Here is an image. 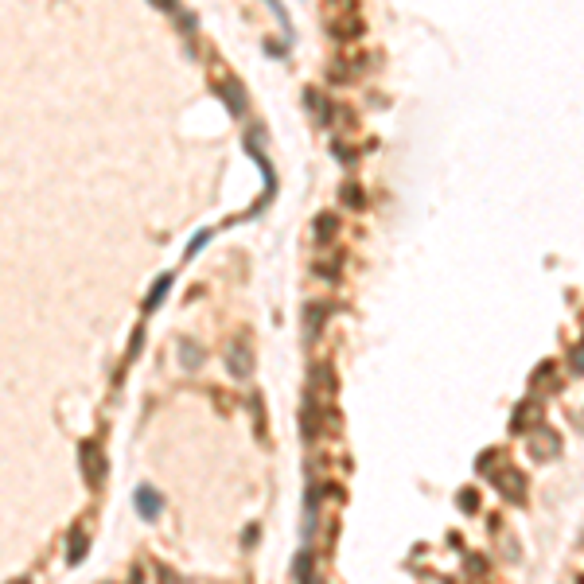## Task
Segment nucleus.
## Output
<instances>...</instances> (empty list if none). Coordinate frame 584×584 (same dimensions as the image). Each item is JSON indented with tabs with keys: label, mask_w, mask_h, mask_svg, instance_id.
<instances>
[{
	"label": "nucleus",
	"mask_w": 584,
	"mask_h": 584,
	"mask_svg": "<svg viewBox=\"0 0 584 584\" xmlns=\"http://www.w3.org/2000/svg\"><path fill=\"white\" fill-rule=\"evenodd\" d=\"M292 573H297L300 581H308V576H312V561H308V553H300V561L292 565Z\"/></svg>",
	"instance_id": "obj_14"
},
{
	"label": "nucleus",
	"mask_w": 584,
	"mask_h": 584,
	"mask_svg": "<svg viewBox=\"0 0 584 584\" xmlns=\"http://www.w3.org/2000/svg\"><path fill=\"white\" fill-rule=\"evenodd\" d=\"M534 417H537V406H534V401H526V406H518V413H515V425H510V428H518V433H526V428H530L526 421H534Z\"/></svg>",
	"instance_id": "obj_8"
},
{
	"label": "nucleus",
	"mask_w": 584,
	"mask_h": 584,
	"mask_svg": "<svg viewBox=\"0 0 584 584\" xmlns=\"http://www.w3.org/2000/svg\"><path fill=\"white\" fill-rule=\"evenodd\" d=\"M137 510H140L144 518H160V510H164V499H160L152 487H140V491H137Z\"/></svg>",
	"instance_id": "obj_3"
},
{
	"label": "nucleus",
	"mask_w": 584,
	"mask_h": 584,
	"mask_svg": "<svg viewBox=\"0 0 584 584\" xmlns=\"http://www.w3.org/2000/svg\"><path fill=\"white\" fill-rule=\"evenodd\" d=\"M207 238H210V230H199V234H195V242H191V246H187V258H191V253H195L199 246H207Z\"/></svg>",
	"instance_id": "obj_15"
},
{
	"label": "nucleus",
	"mask_w": 584,
	"mask_h": 584,
	"mask_svg": "<svg viewBox=\"0 0 584 584\" xmlns=\"http://www.w3.org/2000/svg\"><path fill=\"white\" fill-rule=\"evenodd\" d=\"M152 4H156V8H164V12H172V8H176V0H152Z\"/></svg>",
	"instance_id": "obj_17"
},
{
	"label": "nucleus",
	"mask_w": 584,
	"mask_h": 584,
	"mask_svg": "<svg viewBox=\"0 0 584 584\" xmlns=\"http://www.w3.org/2000/svg\"><path fill=\"white\" fill-rule=\"evenodd\" d=\"M86 557V534H74L70 537V561H82Z\"/></svg>",
	"instance_id": "obj_12"
},
{
	"label": "nucleus",
	"mask_w": 584,
	"mask_h": 584,
	"mask_svg": "<svg viewBox=\"0 0 584 584\" xmlns=\"http://www.w3.org/2000/svg\"><path fill=\"white\" fill-rule=\"evenodd\" d=\"M499 456H503V452H487L483 460H479V472H487V476H495V467H499Z\"/></svg>",
	"instance_id": "obj_13"
},
{
	"label": "nucleus",
	"mask_w": 584,
	"mask_h": 584,
	"mask_svg": "<svg viewBox=\"0 0 584 584\" xmlns=\"http://www.w3.org/2000/svg\"><path fill=\"white\" fill-rule=\"evenodd\" d=\"M222 98H226V106L234 109V113H246V94H242L238 82H234V86H222Z\"/></svg>",
	"instance_id": "obj_6"
},
{
	"label": "nucleus",
	"mask_w": 584,
	"mask_h": 584,
	"mask_svg": "<svg viewBox=\"0 0 584 584\" xmlns=\"http://www.w3.org/2000/svg\"><path fill=\"white\" fill-rule=\"evenodd\" d=\"M78 464H82L86 483L90 487H101V479H106V456H101V448L94 444V440H82V444H78Z\"/></svg>",
	"instance_id": "obj_1"
},
{
	"label": "nucleus",
	"mask_w": 584,
	"mask_h": 584,
	"mask_svg": "<svg viewBox=\"0 0 584 584\" xmlns=\"http://www.w3.org/2000/svg\"><path fill=\"white\" fill-rule=\"evenodd\" d=\"M467 573H487V565H483V561H476V557H472V561H467Z\"/></svg>",
	"instance_id": "obj_16"
},
{
	"label": "nucleus",
	"mask_w": 584,
	"mask_h": 584,
	"mask_svg": "<svg viewBox=\"0 0 584 584\" xmlns=\"http://www.w3.org/2000/svg\"><path fill=\"white\" fill-rule=\"evenodd\" d=\"M362 31V24L351 20V16H339V20H331V35L335 40H351V35H358Z\"/></svg>",
	"instance_id": "obj_5"
},
{
	"label": "nucleus",
	"mask_w": 584,
	"mask_h": 584,
	"mask_svg": "<svg viewBox=\"0 0 584 584\" xmlns=\"http://www.w3.org/2000/svg\"><path fill=\"white\" fill-rule=\"evenodd\" d=\"M522 487H526V479L518 476V472H503V476H499V491H503L506 499H522Z\"/></svg>",
	"instance_id": "obj_4"
},
{
	"label": "nucleus",
	"mask_w": 584,
	"mask_h": 584,
	"mask_svg": "<svg viewBox=\"0 0 584 584\" xmlns=\"http://www.w3.org/2000/svg\"><path fill=\"white\" fill-rule=\"evenodd\" d=\"M168 288H172V273H168V277H160L156 285H152V292H149V300H144V308H149V312H152V308H160V300H164V292H168Z\"/></svg>",
	"instance_id": "obj_7"
},
{
	"label": "nucleus",
	"mask_w": 584,
	"mask_h": 584,
	"mask_svg": "<svg viewBox=\"0 0 584 584\" xmlns=\"http://www.w3.org/2000/svg\"><path fill=\"white\" fill-rule=\"evenodd\" d=\"M335 226H339V222H335V218H331V215H319L316 218V234H319V238H331V234H335Z\"/></svg>",
	"instance_id": "obj_10"
},
{
	"label": "nucleus",
	"mask_w": 584,
	"mask_h": 584,
	"mask_svg": "<svg viewBox=\"0 0 584 584\" xmlns=\"http://www.w3.org/2000/svg\"><path fill=\"white\" fill-rule=\"evenodd\" d=\"M249 370H253V351H249V339L242 335L238 343L230 347V374H234V378H249Z\"/></svg>",
	"instance_id": "obj_2"
},
{
	"label": "nucleus",
	"mask_w": 584,
	"mask_h": 584,
	"mask_svg": "<svg viewBox=\"0 0 584 584\" xmlns=\"http://www.w3.org/2000/svg\"><path fill=\"white\" fill-rule=\"evenodd\" d=\"M179 351H183V367L195 370V367H199V358H203V355H199V347H195V343H183Z\"/></svg>",
	"instance_id": "obj_11"
},
{
	"label": "nucleus",
	"mask_w": 584,
	"mask_h": 584,
	"mask_svg": "<svg viewBox=\"0 0 584 584\" xmlns=\"http://www.w3.org/2000/svg\"><path fill=\"white\" fill-rule=\"evenodd\" d=\"M339 199H343V203H347V207H362V191H358L355 187V183H343V191H339Z\"/></svg>",
	"instance_id": "obj_9"
}]
</instances>
